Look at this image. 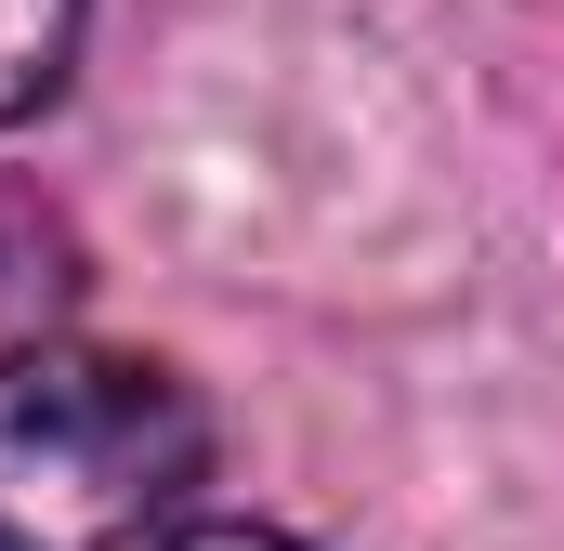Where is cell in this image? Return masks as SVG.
<instances>
[{"mask_svg":"<svg viewBox=\"0 0 564 551\" xmlns=\"http://www.w3.org/2000/svg\"><path fill=\"white\" fill-rule=\"evenodd\" d=\"M210 473V408L106 342L0 355V551H158Z\"/></svg>","mask_w":564,"mask_h":551,"instance_id":"1","label":"cell"},{"mask_svg":"<svg viewBox=\"0 0 564 551\" xmlns=\"http://www.w3.org/2000/svg\"><path fill=\"white\" fill-rule=\"evenodd\" d=\"M79 13H93V0H0V119L53 106V79H66V53H79Z\"/></svg>","mask_w":564,"mask_h":551,"instance_id":"2","label":"cell"},{"mask_svg":"<svg viewBox=\"0 0 564 551\" xmlns=\"http://www.w3.org/2000/svg\"><path fill=\"white\" fill-rule=\"evenodd\" d=\"M158 551H302V539H276V526H171Z\"/></svg>","mask_w":564,"mask_h":551,"instance_id":"3","label":"cell"}]
</instances>
